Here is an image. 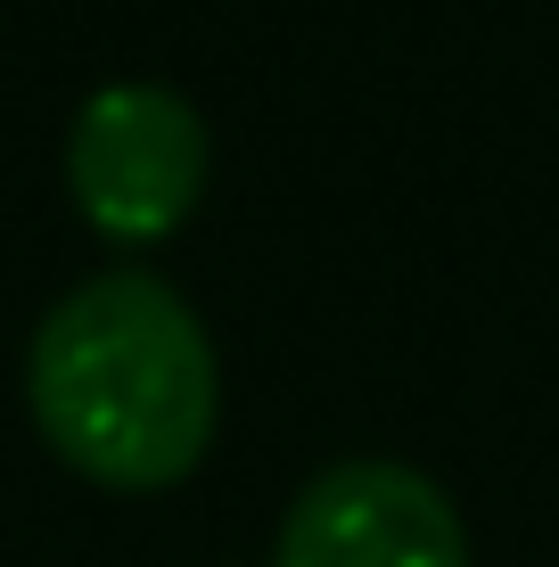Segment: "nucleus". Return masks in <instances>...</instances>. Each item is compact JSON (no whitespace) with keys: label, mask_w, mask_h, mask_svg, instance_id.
Instances as JSON below:
<instances>
[{"label":"nucleus","mask_w":559,"mask_h":567,"mask_svg":"<svg viewBox=\"0 0 559 567\" xmlns=\"http://www.w3.org/2000/svg\"><path fill=\"white\" fill-rule=\"evenodd\" d=\"M215 124L165 74H115L66 124V198L100 239L157 247L206 206Z\"/></svg>","instance_id":"2"},{"label":"nucleus","mask_w":559,"mask_h":567,"mask_svg":"<svg viewBox=\"0 0 559 567\" xmlns=\"http://www.w3.org/2000/svg\"><path fill=\"white\" fill-rule=\"evenodd\" d=\"M25 412L74 477L165 494L215 453L222 362L198 305L157 271L74 280L25 346Z\"/></svg>","instance_id":"1"},{"label":"nucleus","mask_w":559,"mask_h":567,"mask_svg":"<svg viewBox=\"0 0 559 567\" xmlns=\"http://www.w3.org/2000/svg\"><path fill=\"white\" fill-rule=\"evenodd\" d=\"M272 567H469V518L412 461H330L280 511Z\"/></svg>","instance_id":"3"}]
</instances>
